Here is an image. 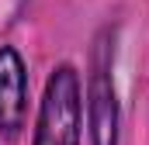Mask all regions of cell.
Returning a JSON list of instances; mask_svg holds the SVG:
<instances>
[{
	"instance_id": "obj_3",
	"label": "cell",
	"mask_w": 149,
	"mask_h": 145,
	"mask_svg": "<svg viewBox=\"0 0 149 145\" xmlns=\"http://www.w3.org/2000/svg\"><path fill=\"white\" fill-rule=\"evenodd\" d=\"M24 62L14 48H0V131L14 135L24 121Z\"/></svg>"
},
{
	"instance_id": "obj_1",
	"label": "cell",
	"mask_w": 149,
	"mask_h": 145,
	"mask_svg": "<svg viewBox=\"0 0 149 145\" xmlns=\"http://www.w3.org/2000/svg\"><path fill=\"white\" fill-rule=\"evenodd\" d=\"M80 79L73 66H59L49 76L38 110L35 145H80Z\"/></svg>"
},
{
	"instance_id": "obj_2",
	"label": "cell",
	"mask_w": 149,
	"mask_h": 145,
	"mask_svg": "<svg viewBox=\"0 0 149 145\" xmlns=\"http://www.w3.org/2000/svg\"><path fill=\"white\" fill-rule=\"evenodd\" d=\"M87 117H90V142L94 145H118V104L111 83V59L104 41L94 52L90 93H87Z\"/></svg>"
}]
</instances>
